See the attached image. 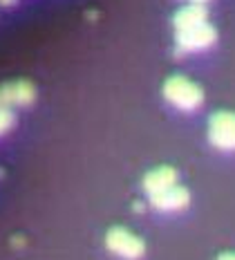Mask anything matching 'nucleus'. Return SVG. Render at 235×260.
I'll list each match as a JSON object with an SVG mask.
<instances>
[{
	"label": "nucleus",
	"instance_id": "nucleus-1",
	"mask_svg": "<svg viewBox=\"0 0 235 260\" xmlns=\"http://www.w3.org/2000/svg\"><path fill=\"white\" fill-rule=\"evenodd\" d=\"M163 96H166L168 104H173L179 110H195V108L202 106L204 101V92L197 83H193L186 77H171L163 83Z\"/></svg>",
	"mask_w": 235,
	"mask_h": 260
},
{
	"label": "nucleus",
	"instance_id": "nucleus-2",
	"mask_svg": "<svg viewBox=\"0 0 235 260\" xmlns=\"http://www.w3.org/2000/svg\"><path fill=\"white\" fill-rule=\"evenodd\" d=\"M106 247L110 249L114 256L123 260H139L146 251V245L139 236H135L132 231L123 229V226H114L106 234Z\"/></svg>",
	"mask_w": 235,
	"mask_h": 260
},
{
	"label": "nucleus",
	"instance_id": "nucleus-3",
	"mask_svg": "<svg viewBox=\"0 0 235 260\" xmlns=\"http://www.w3.org/2000/svg\"><path fill=\"white\" fill-rule=\"evenodd\" d=\"M217 39V31L211 23H202L197 27H190V29H182L177 31L175 36V52L179 56L184 54H190V52H199V50H206L211 47Z\"/></svg>",
	"mask_w": 235,
	"mask_h": 260
},
{
	"label": "nucleus",
	"instance_id": "nucleus-4",
	"mask_svg": "<svg viewBox=\"0 0 235 260\" xmlns=\"http://www.w3.org/2000/svg\"><path fill=\"white\" fill-rule=\"evenodd\" d=\"M209 142L217 150H235V112H215L209 121Z\"/></svg>",
	"mask_w": 235,
	"mask_h": 260
},
{
	"label": "nucleus",
	"instance_id": "nucleus-5",
	"mask_svg": "<svg viewBox=\"0 0 235 260\" xmlns=\"http://www.w3.org/2000/svg\"><path fill=\"white\" fill-rule=\"evenodd\" d=\"M36 99V88L29 81H12L0 88V101L3 106H29Z\"/></svg>",
	"mask_w": 235,
	"mask_h": 260
},
{
	"label": "nucleus",
	"instance_id": "nucleus-6",
	"mask_svg": "<svg viewBox=\"0 0 235 260\" xmlns=\"http://www.w3.org/2000/svg\"><path fill=\"white\" fill-rule=\"evenodd\" d=\"M188 202H190L188 188L179 186V184H175V186L166 188V191L157 195H150V204L157 211H182L188 207Z\"/></svg>",
	"mask_w": 235,
	"mask_h": 260
},
{
	"label": "nucleus",
	"instance_id": "nucleus-7",
	"mask_svg": "<svg viewBox=\"0 0 235 260\" xmlns=\"http://www.w3.org/2000/svg\"><path fill=\"white\" fill-rule=\"evenodd\" d=\"M206 18H209V12H206L204 5L190 3L173 16V25H175V31H182V29H190V27H197L202 23H209Z\"/></svg>",
	"mask_w": 235,
	"mask_h": 260
},
{
	"label": "nucleus",
	"instance_id": "nucleus-8",
	"mask_svg": "<svg viewBox=\"0 0 235 260\" xmlns=\"http://www.w3.org/2000/svg\"><path fill=\"white\" fill-rule=\"evenodd\" d=\"M177 184V171L171 169V166H159V169L150 171L148 175L144 177V191L150 195H157L166 188H171Z\"/></svg>",
	"mask_w": 235,
	"mask_h": 260
},
{
	"label": "nucleus",
	"instance_id": "nucleus-9",
	"mask_svg": "<svg viewBox=\"0 0 235 260\" xmlns=\"http://www.w3.org/2000/svg\"><path fill=\"white\" fill-rule=\"evenodd\" d=\"M14 123H16L14 110L9 106H0V137H3L5 133H9V130L14 128Z\"/></svg>",
	"mask_w": 235,
	"mask_h": 260
},
{
	"label": "nucleus",
	"instance_id": "nucleus-10",
	"mask_svg": "<svg viewBox=\"0 0 235 260\" xmlns=\"http://www.w3.org/2000/svg\"><path fill=\"white\" fill-rule=\"evenodd\" d=\"M217 260H235V253H231V251H228V253H222V256L217 258Z\"/></svg>",
	"mask_w": 235,
	"mask_h": 260
},
{
	"label": "nucleus",
	"instance_id": "nucleus-11",
	"mask_svg": "<svg viewBox=\"0 0 235 260\" xmlns=\"http://www.w3.org/2000/svg\"><path fill=\"white\" fill-rule=\"evenodd\" d=\"M18 3V0H0V5H3V7H12V5H16Z\"/></svg>",
	"mask_w": 235,
	"mask_h": 260
},
{
	"label": "nucleus",
	"instance_id": "nucleus-12",
	"mask_svg": "<svg viewBox=\"0 0 235 260\" xmlns=\"http://www.w3.org/2000/svg\"><path fill=\"white\" fill-rule=\"evenodd\" d=\"M0 106H3V101H0Z\"/></svg>",
	"mask_w": 235,
	"mask_h": 260
}]
</instances>
